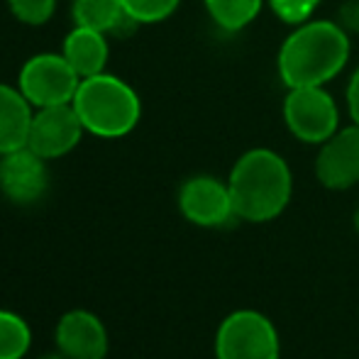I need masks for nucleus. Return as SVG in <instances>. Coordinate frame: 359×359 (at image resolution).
I'll return each instance as SVG.
<instances>
[{
	"instance_id": "6e6552de",
	"label": "nucleus",
	"mask_w": 359,
	"mask_h": 359,
	"mask_svg": "<svg viewBox=\"0 0 359 359\" xmlns=\"http://www.w3.org/2000/svg\"><path fill=\"white\" fill-rule=\"evenodd\" d=\"M83 133L86 128L76 113L74 103L37 108L32 115V125H29L27 147L47 161L62 159L76 149Z\"/></svg>"
},
{
	"instance_id": "423d86ee",
	"label": "nucleus",
	"mask_w": 359,
	"mask_h": 359,
	"mask_svg": "<svg viewBox=\"0 0 359 359\" xmlns=\"http://www.w3.org/2000/svg\"><path fill=\"white\" fill-rule=\"evenodd\" d=\"M81 76L74 72L64 54H34L25 62L18 76V88L34 110L49 105L74 103Z\"/></svg>"
},
{
	"instance_id": "9d476101",
	"label": "nucleus",
	"mask_w": 359,
	"mask_h": 359,
	"mask_svg": "<svg viewBox=\"0 0 359 359\" xmlns=\"http://www.w3.org/2000/svg\"><path fill=\"white\" fill-rule=\"evenodd\" d=\"M54 345L69 359H108L110 335L93 311L72 308L54 327Z\"/></svg>"
},
{
	"instance_id": "f8f14e48",
	"label": "nucleus",
	"mask_w": 359,
	"mask_h": 359,
	"mask_svg": "<svg viewBox=\"0 0 359 359\" xmlns=\"http://www.w3.org/2000/svg\"><path fill=\"white\" fill-rule=\"evenodd\" d=\"M62 54L81 79L103 74L110 57L108 34L76 25L72 32L67 34V39H64Z\"/></svg>"
},
{
	"instance_id": "0eeeda50",
	"label": "nucleus",
	"mask_w": 359,
	"mask_h": 359,
	"mask_svg": "<svg viewBox=\"0 0 359 359\" xmlns=\"http://www.w3.org/2000/svg\"><path fill=\"white\" fill-rule=\"evenodd\" d=\"M176 203L186 222L203 230H220L237 220L227 181H220L210 174L186 179L179 189Z\"/></svg>"
},
{
	"instance_id": "39448f33",
	"label": "nucleus",
	"mask_w": 359,
	"mask_h": 359,
	"mask_svg": "<svg viewBox=\"0 0 359 359\" xmlns=\"http://www.w3.org/2000/svg\"><path fill=\"white\" fill-rule=\"evenodd\" d=\"M281 113L288 133L303 144L320 147L340 130V108L325 86L288 88Z\"/></svg>"
},
{
	"instance_id": "4468645a",
	"label": "nucleus",
	"mask_w": 359,
	"mask_h": 359,
	"mask_svg": "<svg viewBox=\"0 0 359 359\" xmlns=\"http://www.w3.org/2000/svg\"><path fill=\"white\" fill-rule=\"evenodd\" d=\"M74 22L81 27L98 29L103 34H118L125 25L135 27V20L125 13L123 0H74Z\"/></svg>"
},
{
	"instance_id": "ddd939ff",
	"label": "nucleus",
	"mask_w": 359,
	"mask_h": 359,
	"mask_svg": "<svg viewBox=\"0 0 359 359\" xmlns=\"http://www.w3.org/2000/svg\"><path fill=\"white\" fill-rule=\"evenodd\" d=\"M34 108L18 86L0 83V154L27 147Z\"/></svg>"
},
{
	"instance_id": "2eb2a0df",
	"label": "nucleus",
	"mask_w": 359,
	"mask_h": 359,
	"mask_svg": "<svg viewBox=\"0 0 359 359\" xmlns=\"http://www.w3.org/2000/svg\"><path fill=\"white\" fill-rule=\"evenodd\" d=\"M210 20L222 32H242L262 13L266 0H203Z\"/></svg>"
},
{
	"instance_id": "1a4fd4ad",
	"label": "nucleus",
	"mask_w": 359,
	"mask_h": 359,
	"mask_svg": "<svg viewBox=\"0 0 359 359\" xmlns=\"http://www.w3.org/2000/svg\"><path fill=\"white\" fill-rule=\"evenodd\" d=\"M49 189L47 159L29 147L0 154V191L15 205H34Z\"/></svg>"
},
{
	"instance_id": "412c9836",
	"label": "nucleus",
	"mask_w": 359,
	"mask_h": 359,
	"mask_svg": "<svg viewBox=\"0 0 359 359\" xmlns=\"http://www.w3.org/2000/svg\"><path fill=\"white\" fill-rule=\"evenodd\" d=\"M37 359H69L64 352H59V350H52V352H44V355H39Z\"/></svg>"
},
{
	"instance_id": "aec40b11",
	"label": "nucleus",
	"mask_w": 359,
	"mask_h": 359,
	"mask_svg": "<svg viewBox=\"0 0 359 359\" xmlns=\"http://www.w3.org/2000/svg\"><path fill=\"white\" fill-rule=\"evenodd\" d=\"M347 110H350L352 123L359 125V67L347 83Z\"/></svg>"
},
{
	"instance_id": "6ab92c4d",
	"label": "nucleus",
	"mask_w": 359,
	"mask_h": 359,
	"mask_svg": "<svg viewBox=\"0 0 359 359\" xmlns=\"http://www.w3.org/2000/svg\"><path fill=\"white\" fill-rule=\"evenodd\" d=\"M266 3H269L271 13H274L281 22L296 27V25L313 20L316 10L323 5V0H266Z\"/></svg>"
},
{
	"instance_id": "9b49d317",
	"label": "nucleus",
	"mask_w": 359,
	"mask_h": 359,
	"mask_svg": "<svg viewBox=\"0 0 359 359\" xmlns=\"http://www.w3.org/2000/svg\"><path fill=\"white\" fill-rule=\"evenodd\" d=\"M316 179L327 191H347L359 184V125L340 128L318 147Z\"/></svg>"
},
{
	"instance_id": "f3484780",
	"label": "nucleus",
	"mask_w": 359,
	"mask_h": 359,
	"mask_svg": "<svg viewBox=\"0 0 359 359\" xmlns=\"http://www.w3.org/2000/svg\"><path fill=\"white\" fill-rule=\"evenodd\" d=\"M125 13L137 25H156L176 13L181 0H123Z\"/></svg>"
},
{
	"instance_id": "20e7f679",
	"label": "nucleus",
	"mask_w": 359,
	"mask_h": 359,
	"mask_svg": "<svg viewBox=\"0 0 359 359\" xmlns=\"http://www.w3.org/2000/svg\"><path fill=\"white\" fill-rule=\"evenodd\" d=\"M213 352L215 359H281L279 327L257 308H237L217 325Z\"/></svg>"
},
{
	"instance_id": "4be33fe9",
	"label": "nucleus",
	"mask_w": 359,
	"mask_h": 359,
	"mask_svg": "<svg viewBox=\"0 0 359 359\" xmlns=\"http://www.w3.org/2000/svg\"><path fill=\"white\" fill-rule=\"evenodd\" d=\"M352 227H355V232L359 235V208L355 210V215H352Z\"/></svg>"
},
{
	"instance_id": "7ed1b4c3",
	"label": "nucleus",
	"mask_w": 359,
	"mask_h": 359,
	"mask_svg": "<svg viewBox=\"0 0 359 359\" xmlns=\"http://www.w3.org/2000/svg\"><path fill=\"white\" fill-rule=\"evenodd\" d=\"M74 108L86 133L100 140H120L137 128L142 118V100L137 90L113 74H95L81 79L74 95Z\"/></svg>"
},
{
	"instance_id": "a211bd4d",
	"label": "nucleus",
	"mask_w": 359,
	"mask_h": 359,
	"mask_svg": "<svg viewBox=\"0 0 359 359\" xmlns=\"http://www.w3.org/2000/svg\"><path fill=\"white\" fill-rule=\"evenodd\" d=\"M8 8L22 25L39 27L52 20L57 10V0H8Z\"/></svg>"
},
{
	"instance_id": "f03ea898",
	"label": "nucleus",
	"mask_w": 359,
	"mask_h": 359,
	"mask_svg": "<svg viewBox=\"0 0 359 359\" xmlns=\"http://www.w3.org/2000/svg\"><path fill=\"white\" fill-rule=\"evenodd\" d=\"M227 186L237 220L262 225L276 220L288 208L293 196V174L279 151L255 147L237 156L227 176Z\"/></svg>"
},
{
	"instance_id": "dca6fc26",
	"label": "nucleus",
	"mask_w": 359,
	"mask_h": 359,
	"mask_svg": "<svg viewBox=\"0 0 359 359\" xmlns=\"http://www.w3.org/2000/svg\"><path fill=\"white\" fill-rule=\"evenodd\" d=\"M32 347V327L15 311L0 308V359H25Z\"/></svg>"
},
{
	"instance_id": "f257e3e1",
	"label": "nucleus",
	"mask_w": 359,
	"mask_h": 359,
	"mask_svg": "<svg viewBox=\"0 0 359 359\" xmlns=\"http://www.w3.org/2000/svg\"><path fill=\"white\" fill-rule=\"evenodd\" d=\"M350 34L335 20H308L293 27L276 57L286 88L327 86L350 62Z\"/></svg>"
}]
</instances>
